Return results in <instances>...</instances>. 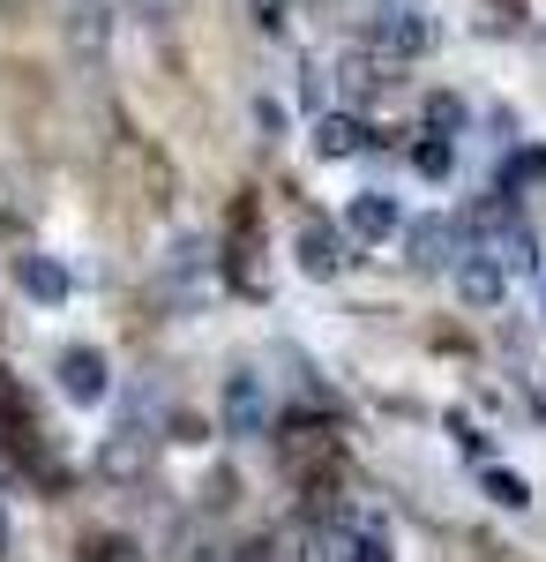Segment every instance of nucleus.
Returning a JSON list of instances; mask_svg holds the SVG:
<instances>
[{
    "instance_id": "12",
    "label": "nucleus",
    "mask_w": 546,
    "mask_h": 562,
    "mask_svg": "<svg viewBox=\"0 0 546 562\" xmlns=\"http://www.w3.org/2000/svg\"><path fill=\"white\" fill-rule=\"evenodd\" d=\"M0 548H8V510H0Z\"/></svg>"
},
{
    "instance_id": "1",
    "label": "nucleus",
    "mask_w": 546,
    "mask_h": 562,
    "mask_svg": "<svg viewBox=\"0 0 546 562\" xmlns=\"http://www.w3.org/2000/svg\"><path fill=\"white\" fill-rule=\"evenodd\" d=\"M344 233L360 240V248H382V240H397V203L367 188V195H352V211H344Z\"/></svg>"
},
{
    "instance_id": "5",
    "label": "nucleus",
    "mask_w": 546,
    "mask_h": 562,
    "mask_svg": "<svg viewBox=\"0 0 546 562\" xmlns=\"http://www.w3.org/2000/svg\"><path fill=\"white\" fill-rule=\"evenodd\" d=\"M225 420H232L240 435H254L262 420H270V397H262L254 375H232V390H225Z\"/></svg>"
},
{
    "instance_id": "11",
    "label": "nucleus",
    "mask_w": 546,
    "mask_h": 562,
    "mask_svg": "<svg viewBox=\"0 0 546 562\" xmlns=\"http://www.w3.org/2000/svg\"><path fill=\"white\" fill-rule=\"evenodd\" d=\"M23 8H31V0H0V15H23Z\"/></svg>"
},
{
    "instance_id": "7",
    "label": "nucleus",
    "mask_w": 546,
    "mask_h": 562,
    "mask_svg": "<svg viewBox=\"0 0 546 562\" xmlns=\"http://www.w3.org/2000/svg\"><path fill=\"white\" fill-rule=\"evenodd\" d=\"M23 285L38 293V301H68V270H53V262L23 256Z\"/></svg>"
},
{
    "instance_id": "2",
    "label": "nucleus",
    "mask_w": 546,
    "mask_h": 562,
    "mask_svg": "<svg viewBox=\"0 0 546 562\" xmlns=\"http://www.w3.org/2000/svg\"><path fill=\"white\" fill-rule=\"evenodd\" d=\"M457 293H464L471 307H494V301L509 293V270L487 256V248H464V256H457Z\"/></svg>"
},
{
    "instance_id": "4",
    "label": "nucleus",
    "mask_w": 546,
    "mask_h": 562,
    "mask_svg": "<svg viewBox=\"0 0 546 562\" xmlns=\"http://www.w3.org/2000/svg\"><path fill=\"white\" fill-rule=\"evenodd\" d=\"M293 248H299V270H307V278H337V270H344V256H337V233L322 225V217H299Z\"/></svg>"
},
{
    "instance_id": "3",
    "label": "nucleus",
    "mask_w": 546,
    "mask_h": 562,
    "mask_svg": "<svg viewBox=\"0 0 546 562\" xmlns=\"http://www.w3.org/2000/svg\"><path fill=\"white\" fill-rule=\"evenodd\" d=\"M60 390H68L76 405H98V397H105V352L98 346H68L60 352Z\"/></svg>"
},
{
    "instance_id": "9",
    "label": "nucleus",
    "mask_w": 546,
    "mask_h": 562,
    "mask_svg": "<svg viewBox=\"0 0 546 562\" xmlns=\"http://www.w3.org/2000/svg\"><path fill=\"white\" fill-rule=\"evenodd\" d=\"M83 562H143V555H135L127 540H90V548H83Z\"/></svg>"
},
{
    "instance_id": "10",
    "label": "nucleus",
    "mask_w": 546,
    "mask_h": 562,
    "mask_svg": "<svg viewBox=\"0 0 546 562\" xmlns=\"http://www.w3.org/2000/svg\"><path fill=\"white\" fill-rule=\"evenodd\" d=\"M254 23H262V31H277V23H285V0H254Z\"/></svg>"
},
{
    "instance_id": "6",
    "label": "nucleus",
    "mask_w": 546,
    "mask_h": 562,
    "mask_svg": "<svg viewBox=\"0 0 546 562\" xmlns=\"http://www.w3.org/2000/svg\"><path fill=\"white\" fill-rule=\"evenodd\" d=\"M412 262H426V270L457 262V233H450L442 217H420V225H412Z\"/></svg>"
},
{
    "instance_id": "8",
    "label": "nucleus",
    "mask_w": 546,
    "mask_h": 562,
    "mask_svg": "<svg viewBox=\"0 0 546 562\" xmlns=\"http://www.w3.org/2000/svg\"><path fill=\"white\" fill-rule=\"evenodd\" d=\"M360 143H367V128H360V121H322V150H330V158H352Z\"/></svg>"
}]
</instances>
